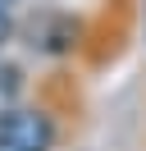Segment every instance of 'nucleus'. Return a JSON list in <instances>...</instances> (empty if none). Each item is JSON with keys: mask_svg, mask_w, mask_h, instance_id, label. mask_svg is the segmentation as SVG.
<instances>
[{"mask_svg": "<svg viewBox=\"0 0 146 151\" xmlns=\"http://www.w3.org/2000/svg\"><path fill=\"white\" fill-rule=\"evenodd\" d=\"M55 137L59 128L41 105H9L0 114V151H55Z\"/></svg>", "mask_w": 146, "mask_h": 151, "instance_id": "obj_1", "label": "nucleus"}, {"mask_svg": "<svg viewBox=\"0 0 146 151\" xmlns=\"http://www.w3.org/2000/svg\"><path fill=\"white\" fill-rule=\"evenodd\" d=\"M27 46L32 50H46V55H64V50H73L78 46V23L69 19V14H59V9H41L32 23H27Z\"/></svg>", "mask_w": 146, "mask_h": 151, "instance_id": "obj_2", "label": "nucleus"}, {"mask_svg": "<svg viewBox=\"0 0 146 151\" xmlns=\"http://www.w3.org/2000/svg\"><path fill=\"white\" fill-rule=\"evenodd\" d=\"M18 92H23V73L18 64H0V114L9 105H18Z\"/></svg>", "mask_w": 146, "mask_h": 151, "instance_id": "obj_3", "label": "nucleus"}, {"mask_svg": "<svg viewBox=\"0 0 146 151\" xmlns=\"http://www.w3.org/2000/svg\"><path fill=\"white\" fill-rule=\"evenodd\" d=\"M14 37V19H9V5H0V46Z\"/></svg>", "mask_w": 146, "mask_h": 151, "instance_id": "obj_4", "label": "nucleus"}, {"mask_svg": "<svg viewBox=\"0 0 146 151\" xmlns=\"http://www.w3.org/2000/svg\"><path fill=\"white\" fill-rule=\"evenodd\" d=\"M0 5H14V0H0Z\"/></svg>", "mask_w": 146, "mask_h": 151, "instance_id": "obj_5", "label": "nucleus"}]
</instances>
